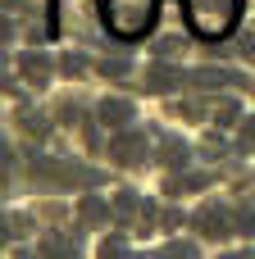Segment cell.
I'll return each instance as SVG.
<instances>
[{"label": "cell", "mask_w": 255, "mask_h": 259, "mask_svg": "<svg viewBox=\"0 0 255 259\" xmlns=\"http://www.w3.org/2000/svg\"><path fill=\"white\" fill-rule=\"evenodd\" d=\"M233 5L237 0H192V18L201 32H224L233 23Z\"/></svg>", "instance_id": "1"}, {"label": "cell", "mask_w": 255, "mask_h": 259, "mask_svg": "<svg viewBox=\"0 0 255 259\" xmlns=\"http://www.w3.org/2000/svg\"><path fill=\"white\" fill-rule=\"evenodd\" d=\"M96 118H100L105 127H123V123L137 118V105H132L128 96H100V100H96Z\"/></svg>", "instance_id": "2"}, {"label": "cell", "mask_w": 255, "mask_h": 259, "mask_svg": "<svg viewBox=\"0 0 255 259\" xmlns=\"http://www.w3.org/2000/svg\"><path fill=\"white\" fill-rule=\"evenodd\" d=\"M105 5H110L114 27H119V32H128V0H105ZM132 9H137V23H146V18H151V0H132Z\"/></svg>", "instance_id": "3"}, {"label": "cell", "mask_w": 255, "mask_h": 259, "mask_svg": "<svg viewBox=\"0 0 255 259\" xmlns=\"http://www.w3.org/2000/svg\"><path fill=\"white\" fill-rule=\"evenodd\" d=\"M114 150H119V155H114L119 164H137L146 146H141V137H132V141H128V137H119V141H114Z\"/></svg>", "instance_id": "4"}, {"label": "cell", "mask_w": 255, "mask_h": 259, "mask_svg": "<svg viewBox=\"0 0 255 259\" xmlns=\"http://www.w3.org/2000/svg\"><path fill=\"white\" fill-rule=\"evenodd\" d=\"M18 68H27L32 87H46V59H41V55H23V59H18Z\"/></svg>", "instance_id": "5"}, {"label": "cell", "mask_w": 255, "mask_h": 259, "mask_svg": "<svg viewBox=\"0 0 255 259\" xmlns=\"http://www.w3.org/2000/svg\"><path fill=\"white\" fill-rule=\"evenodd\" d=\"M196 232L219 237V232H224V214H219V209H201V214H196Z\"/></svg>", "instance_id": "6"}, {"label": "cell", "mask_w": 255, "mask_h": 259, "mask_svg": "<svg viewBox=\"0 0 255 259\" xmlns=\"http://www.w3.org/2000/svg\"><path fill=\"white\" fill-rule=\"evenodd\" d=\"M78 209H82V219H87V223H105V219H110L105 200H96V196H87V200H82Z\"/></svg>", "instance_id": "7"}, {"label": "cell", "mask_w": 255, "mask_h": 259, "mask_svg": "<svg viewBox=\"0 0 255 259\" xmlns=\"http://www.w3.org/2000/svg\"><path fill=\"white\" fill-rule=\"evenodd\" d=\"M237 146H242V150H251V146H255V114H251V118H242V127H237Z\"/></svg>", "instance_id": "8"}, {"label": "cell", "mask_w": 255, "mask_h": 259, "mask_svg": "<svg viewBox=\"0 0 255 259\" xmlns=\"http://www.w3.org/2000/svg\"><path fill=\"white\" fill-rule=\"evenodd\" d=\"M237 232H242V237H255V209L237 214Z\"/></svg>", "instance_id": "9"}, {"label": "cell", "mask_w": 255, "mask_h": 259, "mask_svg": "<svg viewBox=\"0 0 255 259\" xmlns=\"http://www.w3.org/2000/svg\"><path fill=\"white\" fill-rule=\"evenodd\" d=\"M251 5H255V0H251Z\"/></svg>", "instance_id": "10"}]
</instances>
